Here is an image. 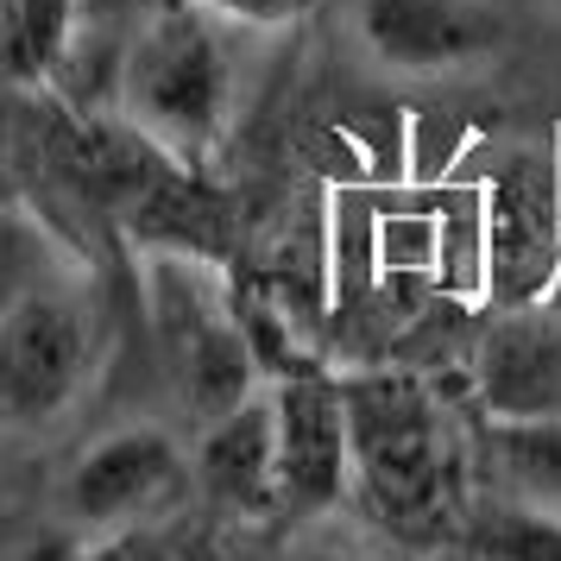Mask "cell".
Segmentation results:
<instances>
[{
  "label": "cell",
  "instance_id": "6da1fadb",
  "mask_svg": "<svg viewBox=\"0 0 561 561\" xmlns=\"http://www.w3.org/2000/svg\"><path fill=\"white\" fill-rule=\"evenodd\" d=\"M359 511L410 549L460 542L473 517V442L416 366H341Z\"/></svg>",
  "mask_w": 561,
  "mask_h": 561
},
{
  "label": "cell",
  "instance_id": "7a4b0ae2",
  "mask_svg": "<svg viewBox=\"0 0 561 561\" xmlns=\"http://www.w3.org/2000/svg\"><path fill=\"white\" fill-rule=\"evenodd\" d=\"M221 26L228 20L190 0H152L121 57L114 114L183 164H203L233 121V51Z\"/></svg>",
  "mask_w": 561,
  "mask_h": 561
},
{
  "label": "cell",
  "instance_id": "3957f363",
  "mask_svg": "<svg viewBox=\"0 0 561 561\" xmlns=\"http://www.w3.org/2000/svg\"><path fill=\"white\" fill-rule=\"evenodd\" d=\"M146 322H152L164 379L196 423H215L253 391H265L259 354L233 304V278L215 259L146 253Z\"/></svg>",
  "mask_w": 561,
  "mask_h": 561
},
{
  "label": "cell",
  "instance_id": "277c9868",
  "mask_svg": "<svg viewBox=\"0 0 561 561\" xmlns=\"http://www.w3.org/2000/svg\"><path fill=\"white\" fill-rule=\"evenodd\" d=\"M95 354L102 329L77 284H20L0 304V423L20 435L64 423L95 379Z\"/></svg>",
  "mask_w": 561,
  "mask_h": 561
},
{
  "label": "cell",
  "instance_id": "5b68a950",
  "mask_svg": "<svg viewBox=\"0 0 561 561\" xmlns=\"http://www.w3.org/2000/svg\"><path fill=\"white\" fill-rule=\"evenodd\" d=\"M485 309H530L561 297V152L505 146L485 171Z\"/></svg>",
  "mask_w": 561,
  "mask_h": 561
},
{
  "label": "cell",
  "instance_id": "8992f818",
  "mask_svg": "<svg viewBox=\"0 0 561 561\" xmlns=\"http://www.w3.org/2000/svg\"><path fill=\"white\" fill-rule=\"evenodd\" d=\"M196 485V460L183 455L158 423H127L89 442L64 480V511L82 530H133V524H158L190 499Z\"/></svg>",
  "mask_w": 561,
  "mask_h": 561
},
{
  "label": "cell",
  "instance_id": "52a82bcc",
  "mask_svg": "<svg viewBox=\"0 0 561 561\" xmlns=\"http://www.w3.org/2000/svg\"><path fill=\"white\" fill-rule=\"evenodd\" d=\"M278 416V499L284 517H322L354 499V430L341 366H304L265 385Z\"/></svg>",
  "mask_w": 561,
  "mask_h": 561
},
{
  "label": "cell",
  "instance_id": "ba28073f",
  "mask_svg": "<svg viewBox=\"0 0 561 561\" xmlns=\"http://www.w3.org/2000/svg\"><path fill=\"white\" fill-rule=\"evenodd\" d=\"M467 366H473L485 423L561 416V309H485Z\"/></svg>",
  "mask_w": 561,
  "mask_h": 561
},
{
  "label": "cell",
  "instance_id": "9c48e42d",
  "mask_svg": "<svg viewBox=\"0 0 561 561\" xmlns=\"http://www.w3.org/2000/svg\"><path fill=\"white\" fill-rule=\"evenodd\" d=\"M354 32L391 70L442 77L499 45V13L485 0H354Z\"/></svg>",
  "mask_w": 561,
  "mask_h": 561
},
{
  "label": "cell",
  "instance_id": "30bf717a",
  "mask_svg": "<svg viewBox=\"0 0 561 561\" xmlns=\"http://www.w3.org/2000/svg\"><path fill=\"white\" fill-rule=\"evenodd\" d=\"M196 485H203L208 505L233 511V517H284L272 391H253V398L233 404L228 416L203 423V442H196Z\"/></svg>",
  "mask_w": 561,
  "mask_h": 561
},
{
  "label": "cell",
  "instance_id": "8fae6325",
  "mask_svg": "<svg viewBox=\"0 0 561 561\" xmlns=\"http://www.w3.org/2000/svg\"><path fill=\"white\" fill-rule=\"evenodd\" d=\"M435 190V215H442V253H435V290L448 304L485 309V265H492V240H485V190L480 178L455 171Z\"/></svg>",
  "mask_w": 561,
  "mask_h": 561
},
{
  "label": "cell",
  "instance_id": "7c38bea8",
  "mask_svg": "<svg viewBox=\"0 0 561 561\" xmlns=\"http://www.w3.org/2000/svg\"><path fill=\"white\" fill-rule=\"evenodd\" d=\"M480 460L505 499L536 511H561V416H524V423H485Z\"/></svg>",
  "mask_w": 561,
  "mask_h": 561
},
{
  "label": "cell",
  "instance_id": "4fadbf2b",
  "mask_svg": "<svg viewBox=\"0 0 561 561\" xmlns=\"http://www.w3.org/2000/svg\"><path fill=\"white\" fill-rule=\"evenodd\" d=\"M77 26L82 0H0V82L7 89H51Z\"/></svg>",
  "mask_w": 561,
  "mask_h": 561
},
{
  "label": "cell",
  "instance_id": "5bb4252c",
  "mask_svg": "<svg viewBox=\"0 0 561 561\" xmlns=\"http://www.w3.org/2000/svg\"><path fill=\"white\" fill-rule=\"evenodd\" d=\"M460 549L473 561H561V511H536V505H505L473 511Z\"/></svg>",
  "mask_w": 561,
  "mask_h": 561
},
{
  "label": "cell",
  "instance_id": "9a60e30c",
  "mask_svg": "<svg viewBox=\"0 0 561 561\" xmlns=\"http://www.w3.org/2000/svg\"><path fill=\"white\" fill-rule=\"evenodd\" d=\"M467 127L460 121H442V114H410V183H448L467 164Z\"/></svg>",
  "mask_w": 561,
  "mask_h": 561
},
{
  "label": "cell",
  "instance_id": "2e32d148",
  "mask_svg": "<svg viewBox=\"0 0 561 561\" xmlns=\"http://www.w3.org/2000/svg\"><path fill=\"white\" fill-rule=\"evenodd\" d=\"M38 253H57V247L32 228L13 203H0V304H7L20 284L38 278V272H32V265H38Z\"/></svg>",
  "mask_w": 561,
  "mask_h": 561
},
{
  "label": "cell",
  "instance_id": "e0dca14e",
  "mask_svg": "<svg viewBox=\"0 0 561 561\" xmlns=\"http://www.w3.org/2000/svg\"><path fill=\"white\" fill-rule=\"evenodd\" d=\"M95 561H203V549L183 542V536L158 517V524H133V530H107Z\"/></svg>",
  "mask_w": 561,
  "mask_h": 561
},
{
  "label": "cell",
  "instance_id": "ac0fdd59",
  "mask_svg": "<svg viewBox=\"0 0 561 561\" xmlns=\"http://www.w3.org/2000/svg\"><path fill=\"white\" fill-rule=\"evenodd\" d=\"M190 7H203L215 20H228V26H253V32H278V26H297L316 0H190Z\"/></svg>",
  "mask_w": 561,
  "mask_h": 561
},
{
  "label": "cell",
  "instance_id": "d6986e66",
  "mask_svg": "<svg viewBox=\"0 0 561 561\" xmlns=\"http://www.w3.org/2000/svg\"><path fill=\"white\" fill-rule=\"evenodd\" d=\"M309 561H341V556H309Z\"/></svg>",
  "mask_w": 561,
  "mask_h": 561
}]
</instances>
